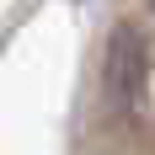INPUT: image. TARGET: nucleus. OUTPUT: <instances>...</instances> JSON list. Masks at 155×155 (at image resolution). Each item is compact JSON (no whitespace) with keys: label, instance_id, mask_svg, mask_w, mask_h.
Returning <instances> with one entry per match:
<instances>
[{"label":"nucleus","instance_id":"nucleus-1","mask_svg":"<svg viewBox=\"0 0 155 155\" xmlns=\"http://www.w3.org/2000/svg\"><path fill=\"white\" fill-rule=\"evenodd\" d=\"M139 80H144V38L134 27H118L107 43V102L128 112L139 102Z\"/></svg>","mask_w":155,"mask_h":155},{"label":"nucleus","instance_id":"nucleus-2","mask_svg":"<svg viewBox=\"0 0 155 155\" xmlns=\"http://www.w3.org/2000/svg\"><path fill=\"white\" fill-rule=\"evenodd\" d=\"M150 5H155V0H150Z\"/></svg>","mask_w":155,"mask_h":155}]
</instances>
